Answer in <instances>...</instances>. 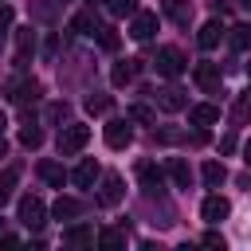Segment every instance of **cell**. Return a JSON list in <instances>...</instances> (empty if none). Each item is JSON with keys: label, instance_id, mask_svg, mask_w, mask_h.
Masks as SVG:
<instances>
[{"label": "cell", "instance_id": "6da1fadb", "mask_svg": "<svg viewBox=\"0 0 251 251\" xmlns=\"http://www.w3.org/2000/svg\"><path fill=\"white\" fill-rule=\"evenodd\" d=\"M86 141H90V126H78V122H71V126L59 133V153H63V157H71V153H78Z\"/></svg>", "mask_w": 251, "mask_h": 251}, {"label": "cell", "instance_id": "7a4b0ae2", "mask_svg": "<svg viewBox=\"0 0 251 251\" xmlns=\"http://www.w3.org/2000/svg\"><path fill=\"white\" fill-rule=\"evenodd\" d=\"M20 224H27V227H43L47 224V208H43L39 196H24L20 200Z\"/></svg>", "mask_w": 251, "mask_h": 251}, {"label": "cell", "instance_id": "3957f363", "mask_svg": "<svg viewBox=\"0 0 251 251\" xmlns=\"http://www.w3.org/2000/svg\"><path fill=\"white\" fill-rule=\"evenodd\" d=\"M102 137H106V145H110V149H126V145L133 141V129H129V122H122V118H114V122H106V129H102Z\"/></svg>", "mask_w": 251, "mask_h": 251}, {"label": "cell", "instance_id": "277c9868", "mask_svg": "<svg viewBox=\"0 0 251 251\" xmlns=\"http://www.w3.org/2000/svg\"><path fill=\"white\" fill-rule=\"evenodd\" d=\"M157 71H161L165 78H176V75L184 71V55H180L176 47H161V51H157Z\"/></svg>", "mask_w": 251, "mask_h": 251}, {"label": "cell", "instance_id": "5b68a950", "mask_svg": "<svg viewBox=\"0 0 251 251\" xmlns=\"http://www.w3.org/2000/svg\"><path fill=\"white\" fill-rule=\"evenodd\" d=\"M220 82H224L220 63H196V86H200V90L216 94V90H220Z\"/></svg>", "mask_w": 251, "mask_h": 251}, {"label": "cell", "instance_id": "8992f818", "mask_svg": "<svg viewBox=\"0 0 251 251\" xmlns=\"http://www.w3.org/2000/svg\"><path fill=\"white\" fill-rule=\"evenodd\" d=\"M153 31H157V12H133V24H129V35L133 39H153Z\"/></svg>", "mask_w": 251, "mask_h": 251}, {"label": "cell", "instance_id": "52a82bcc", "mask_svg": "<svg viewBox=\"0 0 251 251\" xmlns=\"http://www.w3.org/2000/svg\"><path fill=\"white\" fill-rule=\"evenodd\" d=\"M200 216H204L208 224H220V220H227V216H231V204H227L224 196H204V204H200Z\"/></svg>", "mask_w": 251, "mask_h": 251}, {"label": "cell", "instance_id": "ba28073f", "mask_svg": "<svg viewBox=\"0 0 251 251\" xmlns=\"http://www.w3.org/2000/svg\"><path fill=\"white\" fill-rule=\"evenodd\" d=\"M122 196H126V188H122V176H118V173H106V176H102V192H98V200H102L106 208H114Z\"/></svg>", "mask_w": 251, "mask_h": 251}, {"label": "cell", "instance_id": "9c48e42d", "mask_svg": "<svg viewBox=\"0 0 251 251\" xmlns=\"http://www.w3.org/2000/svg\"><path fill=\"white\" fill-rule=\"evenodd\" d=\"M184 90L180 86H165V90H157V106L165 110V114H176V110H184Z\"/></svg>", "mask_w": 251, "mask_h": 251}, {"label": "cell", "instance_id": "30bf717a", "mask_svg": "<svg viewBox=\"0 0 251 251\" xmlns=\"http://www.w3.org/2000/svg\"><path fill=\"white\" fill-rule=\"evenodd\" d=\"M188 122H192V126H200V129H204V126H216V122H220V106L200 102V106H192V110H188Z\"/></svg>", "mask_w": 251, "mask_h": 251}, {"label": "cell", "instance_id": "8fae6325", "mask_svg": "<svg viewBox=\"0 0 251 251\" xmlns=\"http://www.w3.org/2000/svg\"><path fill=\"white\" fill-rule=\"evenodd\" d=\"M71 180H75L78 188H90V184L98 180V161H94V157H82V161H78V169L71 173Z\"/></svg>", "mask_w": 251, "mask_h": 251}, {"label": "cell", "instance_id": "7c38bea8", "mask_svg": "<svg viewBox=\"0 0 251 251\" xmlns=\"http://www.w3.org/2000/svg\"><path fill=\"white\" fill-rule=\"evenodd\" d=\"M161 8H165V16L173 20V24H188L192 20V0H161Z\"/></svg>", "mask_w": 251, "mask_h": 251}, {"label": "cell", "instance_id": "4fadbf2b", "mask_svg": "<svg viewBox=\"0 0 251 251\" xmlns=\"http://www.w3.org/2000/svg\"><path fill=\"white\" fill-rule=\"evenodd\" d=\"M35 98H39V82H35V78H24V82L12 86V102H16V106H27V102H35Z\"/></svg>", "mask_w": 251, "mask_h": 251}, {"label": "cell", "instance_id": "5bb4252c", "mask_svg": "<svg viewBox=\"0 0 251 251\" xmlns=\"http://www.w3.org/2000/svg\"><path fill=\"white\" fill-rule=\"evenodd\" d=\"M51 216H55V220H75V216H82V204H78L75 196H59V200L51 204Z\"/></svg>", "mask_w": 251, "mask_h": 251}, {"label": "cell", "instance_id": "9a60e30c", "mask_svg": "<svg viewBox=\"0 0 251 251\" xmlns=\"http://www.w3.org/2000/svg\"><path fill=\"white\" fill-rule=\"evenodd\" d=\"M63 243H67V247H86V243H94V227L75 224V227H67V231H63Z\"/></svg>", "mask_w": 251, "mask_h": 251}, {"label": "cell", "instance_id": "2e32d148", "mask_svg": "<svg viewBox=\"0 0 251 251\" xmlns=\"http://www.w3.org/2000/svg\"><path fill=\"white\" fill-rule=\"evenodd\" d=\"M220 39H224V27H220V24H216V20H208V24H204V27H200V35H196V43H200V47H204V51H212V47H216V43H220Z\"/></svg>", "mask_w": 251, "mask_h": 251}, {"label": "cell", "instance_id": "e0dca14e", "mask_svg": "<svg viewBox=\"0 0 251 251\" xmlns=\"http://www.w3.org/2000/svg\"><path fill=\"white\" fill-rule=\"evenodd\" d=\"M137 67H141V59H122L114 71H110V78H114V86H126L133 75H137Z\"/></svg>", "mask_w": 251, "mask_h": 251}, {"label": "cell", "instance_id": "ac0fdd59", "mask_svg": "<svg viewBox=\"0 0 251 251\" xmlns=\"http://www.w3.org/2000/svg\"><path fill=\"white\" fill-rule=\"evenodd\" d=\"M169 176L176 180V188H188V184H192V169H188L180 157H173V161H169Z\"/></svg>", "mask_w": 251, "mask_h": 251}, {"label": "cell", "instance_id": "d6986e66", "mask_svg": "<svg viewBox=\"0 0 251 251\" xmlns=\"http://www.w3.org/2000/svg\"><path fill=\"white\" fill-rule=\"evenodd\" d=\"M231 122H235V126H247V122H251V90L235 98V106H231Z\"/></svg>", "mask_w": 251, "mask_h": 251}, {"label": "cell", "instance_id": "ffe728a7", "mask_svg": "<svg viewBox=\"0 0 251 251\" xmlns=\"http://www.w3.org/2000/svg\"><path fill=\"white\" fill-rule=\"evenodd\" d=\"M39 176H43L47 184H55V188H63V180H67L63 165H55V161H43V165H39Z\"/></svg>", "mask_w": 251, "mask_h": 251}, {"label": "cell", "instance_id": "44dd1931", "mask_svg": "<svg viewBox=\"0 0 251 251\" xmlns=\"http://www.w3.org/2000/svg\"><path fill=\"white\" fill-rule=\"evenodd\" d=\"M224 180H227V169H224L220 161H208V165H204V184H208V188H220Z\"/></svg>", "mask_w": 251, "mask_h": 251}, {"label": "cell", "instance_id": "7402d4cb", "mask_svg": "<svg viewBox=\"0 0 251 251\" xmlns=\"http://www.w3.org/2000/svg\"><path fill=\"white\" fill-rule=\"evenodd\" d=\"M227 39H231V47H235V51H247V47H251V24H235Z\"/></svg>", "mask_w": 251, "mask_h": 251}, {"label": "cell", "instance_id": "603a6c76", "mask_svg": "<svg viewBox=\"0 0 251 251\" xmlns=\"http://www.w3.org/2000/svg\"><path fill=\"white\" fill-rule=\"evenodd\" d=\"M71 27H75V31H82V35H94V31H98V24H94V16H90V12H78V16L71 20Z\"/></svg>", "mask_w": 251, "mask_h": 251}, {"label": "cell", "instance_id": "cb8c5ba5", "mask_svg": "<svg viewBox=\"0 0 251 251\" xmlns=\"http://www.w3.org/2000/svg\"><path fill=\"white\" fill-rule=\"evenodd\" d=\"M110 106H114L110 94H86V110H90V114H106Z\"/></svg>", "mask_w": 251, "mask_h": 251}, {"label": "cell", "instance_id": "d4e9b609", "mask_svg": "<svg viewBox=\"0 0 251 251\" xmlns=\"http://www.w3.org/2000/svg\"><path fill=\"white\" fill-rule=\"evenodd\" d=\"M137 176L145 180V188H157V184H161V169H153L149 161H141V165H137Z\"/></svg>", "mask_w": 251, "mask_h": 251}, {"label": "cell", "instance_id": "484cf974", "mask_svg": "<svg viewBox=\"0 0 251 251\" xmlns=\"http://www.w3.org/2000/svg\"><path fill=\"white\" fill-rule=\"evenodd\" d=\"M16 176H20V169H4V173H0V204L12 196V188H16Z\"/></svg>", "mask_w": 251, "mask_h": 251}, {"label": "cell", "instance_id": "4316f807", "mask_svg": "<svg viewBox=\"0 0 251 251\" xmlns=\"http://www.w3.org/2000/svg\"><path fill=\"white\" fill-rule=\"evenodd\" d=\"M16 43H20V59H27V51H35V31L24 27V31L16 35Z\"/></svg>", "mask_w": 251, "mask_h": 251}, {"label": "cell", "instance_id": "83f0119b", "mask_svg": "<svg viewBox=\"0 0 251 251\" xmlns=\"http://www.w3.org/2000/svg\"><path fill=\"white\" fill-rule=\"evenodd\" d=\"M43 141V129H35V126H24L20 129V145H27V149H35Z\"/></svg>", "mask_w": 251, "mask_h": 251}, {"label": "cell", "instance_id": "f1b7e54d", "mask_svg": "<svg viewBox=\"0 0 251 251\" xmlns=\"http://www.w3.org/2000/svg\"><path fill=\"white\" fill-rule=\"evenodd\" d=\"M98 243H102V247H122V243H126V231L106 227V231H98Z\"/></svg>", "mask_w": 251, "mask_h": 251}, {"label": "cell", "instance_id": "f546056e", "mask_svg": "<svg viewBox=\"0 0 251 251\" xmlns=\"http://www.w3.org/2000/svg\"><path fill=\"white\" fill-rule=\"evenodd\" d=\"M12 20H16L12 4H0V43H4V39H8V31H12Z\"/></svg>", "mask_w": 251, "mask_h": 251}, {"label": "cell", "instance_id": "4dcf8cb0", "mask_svg": "<svg viewBox=\"0 0 251 251\" xmlns=\"http://www.w3.org/2000/svg\"><path fill=\"white\" fill-rule=\"evenodd\" d=\"M110 12H114V16H133L137 4H133V0H110Z\"/></svg>", "mask_w": 251, "mask_h": 251}, {"label": "cell", "instance_id": "1f68e13d", "mask_svg": "<svg viewBox=\"0 0 251 251\" xmlns=\"http://www.w3.org/2000/svg\"><path fill=\"white\" fill-rule=\"evenodd\" d=\"M63 118H67V102H51V106H47V122L55 126V122H63Z\"/></svg>", "mask_w": 251, "mask_h": 251}, {"label": "cell", "instance_id": "d6a6232c", "mask_svg": "<svg viewBox=\"0 0 251 251\" xmlns=\"http://www.w3.org/2000/svg\"><path fill=\"white\" fill-rule=\"evenodd\" d=\"M98 43L114 51V47H118V35H114V27H98Z\"/></svg>", "mask_w": 251, "mask_h": 251}, {"label": "cell", "instance_id": "836d02e7", "mask_svg": "<svg viewBox=\"0 0 251 251\" xmlns=\"http://www.w3.org/2000/svg\"><path fill=\"white\" fill-rule=\"evenodd\" d=\"M129 118H133V122H145V126H149V122H153V110H149V106H129Z\"/></svg>", "mask_w": 251, "mask_h": 251}, {"label": "cell", "instance_id": "e575fe53", "mask_svg": "<svg viewBox=\"0 0 251 251\" xmlns=\"http://www.w3.org/2000/svg\"><path fill=\"white\" fill-rule=\"evenodd\" d=\"M204 247H220V251H224V235H220V231H208V235H204Z\"/></svg>", "mask_w": 251, "mask_h": 251}, {"label": "cell", "instance_id": "d590c367", "mask_svg": "<svg viewBox=\"0 0 251 251\" xmlns=\"http://www.w3.org/2000/svg\"><path fill=\"white\" fill-rule=\"evenodd\" d=\"M0 247H20V239L16 235H0Z\"/></svg>", "mask_w": 251, "mask_h": 251}, {"label": "cell", "instance_id": "8d00e7d4", "mask_svg": "<svg viewBox=\"0 0 251 251\" xmlns=\"http://www.w3.org/2000/svg\"><path fill=\"white\" fill-rule=\"evenodd\" d=\"M243 161H247V169H251V141H247V149H243Z\"/></svg>", "mask_w": 251, "mask_h": 251}, {"label": "cell", "instance_id": "74e56055", "mask_svg": "<svg viewBox=\"0 0 251 251\" xmlns=\"http://www.w3.org/2000/svg\"><path fill=\"white\" fill-rule=\"evenodd\" d=\"M0 157H8V141L4 137H0Z\"/></svg>", "mask_w": 251, "mask_h": 251}, {"label": "cell", "instance_id": "f35d334b", "mask_svg": "<svg viewBox=\"0 0 251 251\" xmlns=\"http://www.w3.org/2000/svg\"><path fill=\"white\" fill-rule=\"evenodd\" d=\"M239 4H243V8H251V0H239Z\"/></svg>", "mask_w": 251, "mask_h": 251}, {"label": "cell", "instance_id": "ab89813d", "mask_svg": "<svg viewBox=\"0 0 251 251\" xmlns=\"http://www.w3.org/2000/svg\"><path fill=\"white\" fill-rule=\"evenodd\" d=\"M0 129H4V110H0Z\"/></svg>", "mask_w": 251, "mask_h": 251}]
</instances>
